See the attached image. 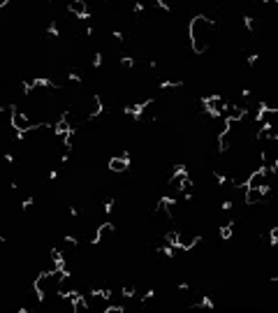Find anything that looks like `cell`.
I'll return each mask as SVG.
<instances>
[{"label":"cell","instance_id":"6da1fadb","mask_svg":"<svg viewBox=\"0 0 278 313\" xmlns=\"http://www.w3.org/2000/svg\"><path fill=\"white\" fill-rule=\"evenodd\" d=\"M107 167H109L112 174H125L130 170V151H121L118 156H112L109 162H107Z\"/></svg>","mask_w":278,"mask_h":313},{"label":"cell","instance_id":"7a4b0ae2","mask_svg":"<svg viewBox=\"0 0 278 313\" xmlns=\"http://www.w3.org/2000/svg\"><path fill=\"white\" fill-rule=\"evenodd\" d=\"M68 12L77 19H88L91 17V7L86 0H68Z\"/></svg>","mask_w":278,"mask_h":313},{"label":"cell","instance_id":"3957f363","mask_svg":"<svg viewBox=\"0 0 278 313\" xmlns=\"http://www.w3.org/2000/svg\"><path fill=\"white\" fill-rule=\"evenodd\" d=\"M264 200H267V190H262V188H246V193H243V204L248 206L260 204Z\"/></svg>","mask_w":278,"mask_h":313},{"label":"cell","instance_id":"277c9868","mask_svg":"<svg viewBox=\"0 0 278 313\" xmlns=\"http://www.w3.org/2000/svg\"><path fill=\"white\" fill-rule=\"evenodd\" d=\"M267 237H269L271 246H274V244H278V225H274V227H271V230H269V234H267Z\"/></svg>","mask_w":278,"mask_h":313}]
</instances>
